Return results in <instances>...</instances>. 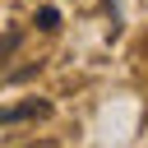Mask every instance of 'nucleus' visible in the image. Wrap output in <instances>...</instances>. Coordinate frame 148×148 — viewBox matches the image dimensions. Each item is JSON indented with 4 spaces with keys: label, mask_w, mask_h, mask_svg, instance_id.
<instances>
[{
    "label": "nucleus",
    "mask_w": 148,
    "mask_h": 148,
    "mask_svg": "<svg viewBox=\"0 0 148 148\" xmlns=\"http://www.w3.org/2000/svg\"><path fill=\"white\" fill-rule=\"evenodd\" d=\"M37 28H42V32H56V28H60V9H51V5H46V9L37 14Z\"/></svg>",
    "instance_id": "nucleus-1"
},
{
    "label": "nucleus",
    "mask_w": 148,
    "mask_h": 148,
    "mask_svg": "<svg viewBox=\"0 0 148 148\" xmlns=\"http://www.w3.org/2000/svg\"><path fill=\"white\" fill-rule=\"evenodd\" d=\"M0 125H9V111H0Z\"/></svg>",
    "instance_id": "nucleus-2"
}]
</instances>
